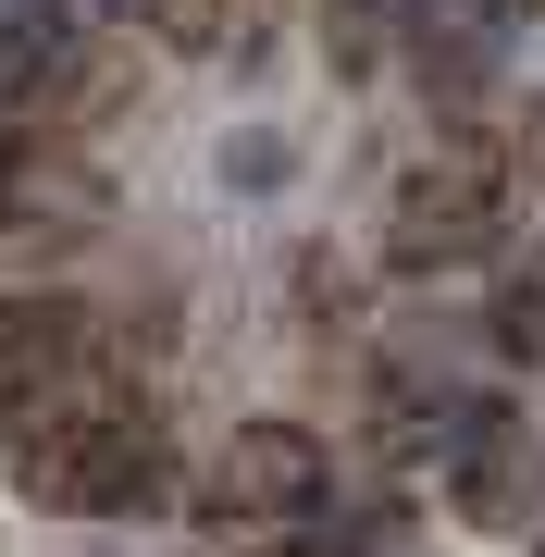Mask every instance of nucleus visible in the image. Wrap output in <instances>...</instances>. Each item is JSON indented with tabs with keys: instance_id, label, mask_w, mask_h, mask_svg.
Returning <instances> with one entry per match:
<instances>
[{
	"instance_id": "1",
	"label": "nucleus",
	"mask_w": 545,
	"mask_h": 557,
	"mask_svg": "<svg viewBox=\"0 0 545 557\" xmlns=\"http://www.w3.org/2000/svg\"><path fill=\"white\" fill-rule=\"evenodd\" d=\"M508 236V174L484 149V124H446L434 161H409L397 199H384V260L397 273H459V260H484Z\"/></svg>"
},
{
	"instance_id": "2",
	"label": "nucleus",
	"mask_w": 545,
	"mask_h": 557,
	"mask_svg": "<svg viewBox=\"0 0 545 557\" xmlns=\"http://www.w3.org/2000/svg\"><path fill=\"white\" fill-rule=\"evenodd\" d=\"M211 520L223 533H298V520H335V458L310 421H248L211 471Z\"/></svg>"
},
{
	"instance_id": "3",
	"label": "nucleus",
	"mask_w": 545,
	"mask_h": 557,
	"mask_svg": "<svg viewBox=\"0 0 545 557\" xmlns=\"http://www.w3.org/2000/svg\"><path fill=\"white\" fill-rule=\"evenodd\" d=\"M75 62H87V13L75 0H0V112L50 100Z\"/></svg>"
},
{
	"instance_id": "4",
	"label": "nucleus",
	"mask_w": 545,
	"mask_h": 557,
	"mask_svg": "<svg viewBox=\"0 0 545 557\" xmlns=\"http://www.w3.org/2000/svg\"><path fill=\"white\" fill-rule=\"evenodd\" d=\"M508 13H521V0H397V50H422V38H471V50H496Z\"/></svg>"
},
{
	"instance_id": "5",
	"label": "nucleus",
	"mask_w": 545,
	"mask_h": 557,
	"mask_svg": "<svg viewBox=\"0 0 545 557\" xmlns=\"http://www.w3.org/2000/svg\"><path fill=\"white\" fill-rule=\"evenodd\" d=\"M323 50H335V75H347V87H360V75H372V62H384V50H397V25H384V0H335V13H323Z\"/></svg>"
},
{
	"instance_id": "6",
	"label": "nucleus",
	"mask_w": 545,
	"mask_h": 557,
	"mask_svg": "<svg viewBox=\"0 0 545 557\" xmlns=\"http://www.w3.org/2000/svg\"><path fill=\"white\" fill-rule=\"evenodd\" d=\"M484 322H496V347H508V359H545V273H508Z\"/></svg>"
},
{
	"instance_id": "7",
	"label": "nucleus",
	"mask_w": 545,
	"mask_h": 557,
	"mask_svg": "<svg viewBox=\"0 0 545 557\" xmlns=\"http://www.w3.org/2000/svg\"><path fill=\"white\" fill-rule=\"evenodd\" d=\"M273 174H285L273 137H223V186H273Z\"/></svg>"
},
{
	"instance_id": "8",
	"label": "nucleus",
	"mask_w": 545,
	"mask_h": 557,
	"mask_svg": "<svg viewBox=\"0 0 545 557\" xmlns=\"http://www.w3.org/2000/svg\"><path fill=\"white\" fill-rule=\"evenodd\" d=\"M13 174H25V137L0 124V223H13Z\"/></svg>"
}]
</instances>
